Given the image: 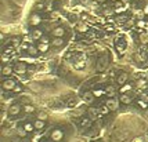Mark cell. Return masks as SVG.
Returning <instances> with one entry per match:
<instances>
[{"instance_id": "obj_1", "label": "cell", "mask_w": 148, "mask_h": 142, "mask_svg": "<svg viewBox=\"0 0 148 142\" xmlns=\"http://www.w3.org/2000/svg\"><path fill=\"white\" fill-rule=\"evenodd\" d=\"M1 87H3V91H14V88L17 87L15 80L13 79H4L3 83H1Z\"/></svg>"}, {"instance_id": "obj_2", "label": "cell", "mask_w": 148, "mask_h": 142, "mask_svg": "<svg viewBox=\"0 0 148 142\" xmlns=\"http://www.w3.org/2000/svg\"><path fill=\"white\" fill-rule=\"evenodd\" d=\"M50 138H51V141L60 142V141H61V139L64 138L63 130H60V128H54V130L51 131V134H50Z\"/></svg>"}, {"instance_id": "obj_3", "label": "cell", "mask_w": 148, "mask_h": 142, "mask_svg": "<svg viewBox=\"0 0 148 142\" xmlns=\"http://www.w3.org/2000/svg\"><path fill=\"white\" fill-rule=\"evenodd\" d=\"M14 71H15L18 75H25V73L28 72V63L22 62V61L17 62V65L14 66Z\"/></svg>"}, {"instance_id": "obj_4", "label": "cell", "mask_w": 148, "mask_h": 142, "mask_svg": "<svg viewBox=\"0 0 148 142\" xmlns=\"http://www.w3.org/2000/svg\"><path fill=\"white\" fill-rule=\"evenodd\" d=\"M65 29H64L63 26H57L54 28L53 31H51V35H53V37H64L65 36Z\"/></svg>"}, {"instance_id": "obj_5", "label": "cell", "mask_w": 148, "mask_h": 142, "mask_svg": "<svg viewBox=\"0 0 148 142\" xmlns=\"http://www.w3.org/2000/svg\"><path fill=\"white\" fill-rule=\"evenodd\" d=\"M107 108H108L109 111H116L118 108H119V102H118L115 98H109L108 101H107Z\"/></svg>"}, {"instance_id": "obj_6", "label": "cell", "mask_w": 148, "mask_h": 142, "mask_svg": "<svg viewBox=\"0 0 148 142\" xmlns=\"http://www.w3.org/2000/svg\"><path fill=\"white\" fill-rule=\"evenodd\" d=\"M8 113H10V116H18V115L21 113V106H20L18 103L11 105L10 109H8Z\"/></svg>"}, {"instance_id": "obj_7", "label": "cell", "mask_w": 148, "mask_h": 142, "mask_svg": "<svg viewBox=\"0 0 148 142\" xmlns=\"http://www.w3.org/2000/svg\"><path fill=\"white\" fill-rule=\"evenodd\" d=\"M127 79H129V75H127V73H125V72H122V73H119V75H118L116 83L119 84V86H123V84H126Z\"/></svg>"}, {"instance_id": "obj_8", "label": "cell", "mask_w": 148, "mask_h": 142, "mask_svg": "<svg viewBox=\"0 0 148 142\" xmlns=\"http://www.w3.org/2000/svg\"><path fill=\"white\" fill-rule=\"evenodd\" d=\"M94 97H96V95L93 94V91H85L83 95H82V98H83V101H85L86 103H91L93 102Z\"/></svg>"}, {"instance_id": "obj_9", "label": "cell", "mask_w": 148, "mask_h": 142, "mask_svg": "<svg viewBox=\"0 0 148 142\" xmlns=\"http://www.w3.org/2000/svg\"><path fill=\"white\" fill-rule=\"evenodd\" d=\"M29 24H31V26H39L42 24V17L39 14H33L29 19Z\"/></svg>"}, {"instance_id": "obj_10", "label": "cell", "mask_w": 148, "mask_h": 142, "mask_svg": "<svg viewBox=\"0 0 148 142\" xmlns=\"http://www.w3.org/2000/svg\"><path fill=\"white\" fill-rule=\"evenodd\" d=\"M31 35L35 41H40V39L43 37V32L40 31V29H33V31L31 32Z\"/></svg>"}, {"instance_id": "obj_11", "label": "cell", "mask_w": 148, "mask_h": 142, "mask_svg": "<svg viewBox=\"0 0 148 142\" xmlns=\"http://www.w3.org/2000/svg\"><path fill=\"white\" fill-rule=\"evenodd\" d=\"M136 86L140 88L141 91H144V90H147L148 88V81L144 79H139L137 81H136Z\"/></svg>"}, {"instance_id": "obj_12", "label": "cell", "mask_w": 148, "mask_h": 142, "mask_svg": "<svg viewBox=\"0 0 148 142\" xmlns=\"http://www.w3.org/2000/svg\"><path fill=\"white\" fill-rule=\"evenodd\" d=\"M13 72H14V68H13L11 65H4V66L1 68V73H3V76H10Z\"/></svg>"}, {"instance_id": "obj_13", "label": "cell", "mask_w": 148, "mask_h": 142, "mask_svg": "<svg viewBox=\"0 0 148 142\" xmlns=\"http://www.w3.org/2000/svg\"><path fill=\"white\" fill-rule=\"evenodd\" d=\"M29 55H38L40 51L39 48H38V46H33V44H29V47H28V51H26Z\"/></svg>"}, {"instance_id": "obj_14", "label": "cell", "mask_w": 148, "mask_h": 142, "mask_svg": "<svg viewBox=\"0 0 148 142\" xmlns=\"http://www.w3.org/2000/svg\"><path fill=\"white\" fill-rule=\"evenodd\" d=\"M15 133H17V135H18L20 138H25V137L28 135V131H26V130L24 128V126H20V127H17Z\"/></svg>"}, {"instance_id": "obj_15", "label": "cell", "mask_w": 148, "mask_h": 142, "mask_svg": "<svg viewBox=\"0 0 148 142\" xmlns=\"http://www.w3.org/2000/svg\"><path fill=\"white\" fill-rule=\"evenodd\" d=\"M63 44H64L63 37H53V40H51V46L53 47H61Z\"/></svg>"}, {"instance_id": "obj_16", "label": "cell", "mask_w": 148, "mask_h": 142, "mask_svg": "<svg viewBox=\"0 0 148 142\" xmlns=\"http://www.w3.org/2000/svg\"><path fill=\"white\" fill-rule=\"evenodd\" d=\"M38 48H39L40 53H47V51H48V48H50V44L39 41V43H38Z\"/></svg>"}, {"instance_id": "obj_17", "label": "cell", "mask_w": 148, "mask_h": 142, "mask_svg": "<svg viewBox=\"0 0 148 142\" xmlns=\"http://www.w3.org/2000/svg\"><path fill=\"white\" fill-rule=\"evenodd\" d=\"M33 126H35V130H42V128H44V120L36 119V120L33 121Z\"/></svg>"}, {"instance_id": "obj_18", "label": "cell", "mask_w": 148, "mask_h": 142, "mask_svg": "<svg viewBox=\"0 0 148 142\" xmlns=\"http://www.w3.org/2000/svg\"><path fill=\"white\" fill-rule=\"evenodd\" d=\"M132 97L127 94H122V97H120V102L125 103V105H129V103H132Z\"/></svg>"}, {"instance_id": "obj_19", "label": "cell", "mask_w": 148, "mask_h": 142, "mask_svg": "<svg viewBox=\"0 0 148 142\" xmlns=\"http://www.w3.org/2000/svg\"><path fill=\"white\" fill-rule=\"evenodd\" d=\"M132 90V84H123V86H120V94H126L127 91H130Z\"/></svg>"}, {"instance_id": "obj_20", "label": "cell", "mask_w": 148, "mask_h": 142, "mask_svg": "<svg viewBox=\"0 0 148 142\" xmlns=\"http://www.w3.org/2000/svg\"><path fill=\"white\" fill-rule=\"evenodd\" d=\"M24 128H25L28 133H33L35 126H33V123H29V121H28V123H25V124H24Z\"/></svg>"}, {"instance_id": "obj_21", "label": "cell", "mask_w": 148, "mask_h": 142, "mask_svg": "<svg viewBox=\"0 0 148 142\" xmlns=\"http://www.w3.org/2000/svg\"><path fill=\"white\" fill-rule=\"evenodd\" d=\"M22 111L25 113H33L35 112V108H33V105H25L22 108Z\"/></svg>"}, {"instance_id": "obj_22", "label": "cell", "mask_w": 148, "mask_h": 142, "mask_svg": "<svg viewBox=\"0 0 148 142\" xmlns=\"http://www.w3.org/2000/svg\"><path fill=\"white\" fill-rule=\"evenodd\" d=\"M105 93L109 95V97H114L115 95V88L112 86H107V88H105Z\"/></svg>"}, {"instance_id": "obj_23", "label": "cell", "mask_w": 148, "mask_h": 142, "mask_svg": "<svg viewBox=\"0 0 148 142\" xmlns=\"http://www.w3.org/2000/svg\"><path fill=\"white\" fill-rule=\"evenodd\" d=\"M76 31L83 33V32L87 31V25H86V24H78V25H76Z\"/></svg>"}, {"instance_id": "obj_24", "label": "cell", "mask_w": 148, "mask_h": 142, "mask_svg": "<svg viewBox=\"0 0 148 142\" xmlns=\"http://www.w3.org/2000/svg\"><path fill=\"white\" fill-rule=\"evenodd\" d=\"M137 103H139V106H140L141 109H147L148 108V102L147 101H144V99H139V101H137Z\"/></svg>"}, {"instance_id": "obj_25", "label": "cell", "mask_w": 148, "mask_h": 142, "mask_svg": "<svg viewBox=\"0 0 148 142\" xmlns=\"http://www.w3.org/2000/svg\"><path fill=\"white\" fill-rule=\"evenodd\" d=\"M10 41H11V46H13L14 48H17V47H20V46H21V44H20V39H18V37H13Z\"/></svg>"}, {"instance_id": "obj_26", "label": "cell", "mask_w": 148, "mask_h": 142, "mask_svg": "<svg viewBox=\"0 0 148 142\" xmlns=\"http://www.w3.org/2000/svg\"><path fill=\"white\" fill-rule=\"evenodd\" d=\"M93 94L96 95V97H101V95L105 94V90H100V88H97V90H94Z\"/></svg>"}, {"instance_id": "obj_27", "label": "cell", "mask_w": 148, "mask_h": 142, "mask_svg": "<svg viewBox=\"0 0 148 142\" xmlns=\"http://www.w3.org/2000/svg\"><path fill=\"white\" fill-rule=\"evenodd\" d=\"M47 117H48V115H47L46 112H40L39 115H38V119H40V120H44L46 121Z\"/></svg>"}, {"instance_id": "obj_28", "label": "cell", "mask_w": 148, "mask_h": 142, "mask_svg": "<svg viewBox=\"0 0 148 142\" xmlns=\"http://www.w3.org/2000/svg\"><path fill=\"white\" fill-rule=\"evenodd\" d=\"M22 41H26L28 44H32V41H35V40H33V37H32V35H28V36H25V37H24Z\"/></svg>"}, {"instance_id": "obj_29", "label": "cell", "mask_w": 148, "mask_h": 142, "mask_svg": "<svg viewBox=\"0 0 148 142\" xmlns=\"http://www.w3.org/2000/svg\"><path fill=\"white\" fill-rule=\"evenodd\" d=\"M114 11H115L116 14H120V13H125V11H126V7H125V6H122V7H116Z\"/></svg>"}, {"instance_id": "obj_30", "label": "cell", "mask_w": 148, "mask_h": 142, "mask_svg": "<svg viewBox=\"0 0 148 142\" xmlns=\"http://www.w3.org/2000/svg\"><path fill=\"white\" fill-rule=\"evenodd\" d=\"M35 7H36V10H44V8H46V4L40 1V3H38V4H36Z\"/></svg>"}, {"instance_id": "obj_31", "label": "cell", "mask_w": 148, "mask_h": 142, "mask_svg": "<svg viewBox=\"0 0 148 142\" xmlns=\"http://www.w3.org/2000/svg\"><path fill=\"white\" fill-rule=\"evenodd\" d=\"M26 73L33 75V73H35V65H29V66H28V72H26Z\"/></svg>"}, {"instance_id": "obj_32", "label": "cell", "mask_w": 148, "mask_h": 142, "mask_svg": "<svg viewBox=\"0 0 148 142\" xmlns=\"http://www.w3.org/2000/svg\"><path fill=\"white\" fill-rule=\"evenodd\" d=\"M40 41H42V43H47V44H51V41H50V39H48L47 36H43V37L40 39Z\"/></svg>"}, {"instance_id": "obj_33", "label": "cell", "mask_w": 148, "mask_h": 142, "mask_svg": "<svg viewBox=\"0 0 148 142\" xmlns=\"http://www.w3.org/2000/svg\"><path fill=\"white\" fill-rule=\"evenodd\" d=\"M28 47H29V44H21L18 48H20L21 51H28Z\"/></svg>"}, {"instance_id": "obj_34", "label": "cell", "mask_w": 148, "mask_h": 142, "mask_svg": "<svg viewBox=\"0 0 148 142\" xmlns=\"http://www.w3.org/2000/svg\"><path fill=\"white\" fill-rule=\"evenodd\" d=\"M140 97H141V99H144V101H147L148 102V94L147 93H141Z\"/></svg>"}, {"instance_id": "obj_35", "label": "cell", "mask_w": 148, "mask_h": 142, "mask_svg": "<svg viewBox=\"0 0 148 142\" xmlns=\"http://www.w3.org/2000/svg\"><path fill=\"white\" fill-rule=\"evenodd\" d=\"M50 18H51V19H54V18H58V13H51V14H50Z\"/></svg>"}, {"instance_id": "obj_36", "label": "cell", "mask_w": 148, "mask_h": 142, "mask_svg": "<svg viewBox=\"0 0 148 142\" xmlns=\"http://www.w3.org/2000/svg\"><path fill=\"white\" fill-rule=\"evenodd\" d=\"M140 39H141V41H144V43H145V41L148 40V37L145 36V35H141V36H140Z\"/></svg>"}, {"instance_id": "obj_37", "label": "cell", "mask_w": 148, "mask_h": 142, "mask_svg": "<svg viewBox=\"0 0 148 142\" xmlns=\"http://www.w3.org/2000/svg\"><path fill=\"white\" fill-rule=\"evenodd\" d=\"M3 135H6V137H7V135H11V133L8 131V128H4V131H3Z\"/></svg>"}, {"instance_id": "obj_38", "label": "cell", "mask_w": 148, "mask_h": 142, "mask_svg": "<svg viewBox=\"0 0 148 142\" xmlns=\"http://www.w3.org/2000/svg\"><path fill=\"white\" fill-rule=\"evenodd\" d=\"M46 7H47V10H50V8L53 7V3H51V1H50V3H47V4H46Z\"/></svg>"}, {"instance_id": "obj_39", "label": "cell", "mask_w": 148, "mask_h": 142, "mask_svg": "<svg viewBox=\"0 0 148 142\" xmlns=\"http://www.w3.org/2000/svg\"><path fill=\"white\" fill-rule=\"evenodd\" d=\"M89 123H90V121H89L87 119H85V120L82 121V126H86V124H89Z\"/></svg>"}, {"instance_id": "obj_40", "label": "cell", "mask_w": 148, "mask_h": 142, "mask_svg": "<svg viewBox=\"0 0 148 142\" xmlns=\"http://www.w3.org/2000/svg\"><path fill=\"white\" fill-rule=\"evenodd\" d=\"M73 105H75V101H73V99H71L69 102H68V106H73Z\"/></svg>"}, {"instance_id": "obj_41", "label": "cell", "mask_w": 148, "mask_h": 142, "mask_svg": "<svg viewBox=\"0 0 148 142\" xmlns=\"http://www.w3.org/2000/svg\"><path fill=\"white\" fill-rule=\"evenodd\" d=\"M118 19H119V21H122V22H123V21H126V19H127V18H126L125 15H123V17H119V18H118Z\"/></svg>"}, {"instance_id": "obj_42", "label": "cell", "mask_w": 148, "mask_h": 142, "mask_svg": "<svg viewBox=\"0 0 148 142\" xmlns=\"http://www.w3.org/2000/svg\"><path fill=\"white\" fill-rule=\"evenodd\" d=\"M144 14H148V4L145 6V8H144Z\"/></svg>"}, {"instance_id": "obj_43", "label": "cell", "mask_w": 148, "mask_h": 142, "mask_svg": "<svg viewBox=\"0 0 148 142\" xmlns=\"http://www.w3.org/2000/svg\"><path fill=\"white\" fill-rule=\"evenodd\" d=\"M144 25H145V24H144L143 21H139V26H144Z\"/></svg>"}, {"instance_id": "obj_44", "label": "cell", "mask_w": 148, "mask_h": 142, "mask_svg": "<svg viewBox=\"0 0 148 142\" xmlns=\"http://www.w3.org/2000/svg\"><path fill=\"white\" fill-rule=\"evenodd\" d=\"M20 90H21V87H20V86H17L15 88H14V91H20Z\"/></svg>"}, {"instance_id": "obj_45", "label": "cell", "mask_w": 148, "mask_h": 142, "mask_svg": "<svg viewBox=\"0 0 148 142\" xmlns=\"http://www.w3.org/2000/svg\"><path fill=\"white\" fill-rule=\"evenodd\" d=\"M134 142H141V139H136V141H134Z\"/></svg>"}, {"instance_id": "obj_46", "label": "cell", "mask_w": 148, "mask_h": 142, "mask_svg": "<svg viewBox=\"0 0 148 142\" xmlns=\"http://www.w3.org/2000/svg\"><path fill=\"white\" fill-rule=\"evenodd\" d=\"M101 1H104V0H101Z\"/></svg>"}]
</instances>
